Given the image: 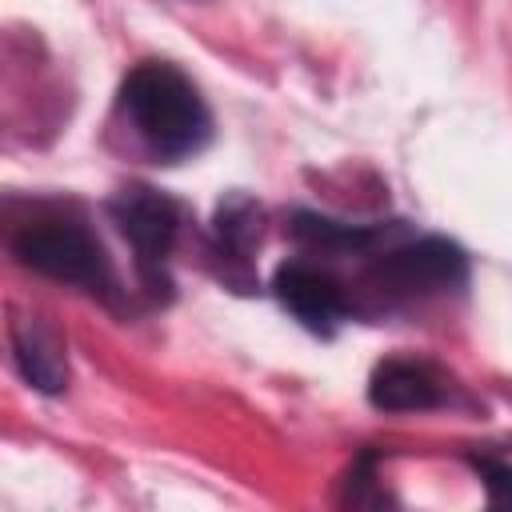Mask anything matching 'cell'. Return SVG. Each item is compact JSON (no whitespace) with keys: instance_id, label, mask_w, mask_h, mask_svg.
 <instances>
[{"instance_id":"obj_1","label":"cell","mask_w":512,"mask_h":512,"mask_svg":"<svg viewBox=\"0 0 512 512\" xmlns=\"http://www.w3.org/2000/svg\"><path fill=\"white\" fill-rule=\"evenodd\" d=\"M120 112L144 152L164 164L196 156L212 136V120L196 84L164 60H144L128 72L120 88Z\"/></svg>"},{"instance_id":"obj_2","label":"cell","mask_w":512,"mask_h":512,"mask_svg":"<svg viewBox=\"0 0 512 512\" xmlns=\"http://www.w3.org/2000/svg\"><path fill=\"white\" fill-rule=\"evenodd\" d=\"M12 248L20 256V264H28L52 280H64V284H76V288H88L100 296L116 292V276H112V264H108L100 240L76 216L40 212L16 228Z\"/></svg>"},{"instance_id":"obj_3","label":"cell","mask_w":512,"mask_h":512,"mask_svg":"<svg viewBox=\"0 0 512 512\" xmlns=\"http://www.w3.org/2000/svg\"><path fill=\"white\" fill-rule=\"evenodd\" d=\"M112 220L120 224L124 240L132 244L144 284L148 288L168 284L164 264H168V252L176 244V224H180L176 204L156 188H128L112 200Z\"/></svg>"},{"instance_id":"obj_4","label":"cell","mask_w":512,"mask_h":512,"mask_svg":"<svg viewBox=\"0 0 512 512\" xmlns=\"http://www.w3.org/2000/svg\"><path fill=\"white\" fill-rule=\"evenodd\" d=\"M380 280L388 284V292H400V296L448 292L464 280V256L456 244L436 240V236L408 240V244L384 252Z\"/></svg>"},{"instance_id":"obj_5","label":"cell","mask_w":512,"mask_h":512,"mask_svg":"<svg viewBox=\"0 0 512 512\" xmlns=\"http://www.w3.org/2000/svg\"><path fill=\"white\" fill-rule=\"evenodd\" d=\"M276 296L312 332H332L348 316V296L340 280L308 260H292L276 272Z\"/></svg>"},{"instance_id":"obj_6","label":"cell","mask_w":512,"mask_h":512,"mask_svg":"<svg viewBox=\"0 0 512 512\" xmlns=\"http://www.w3.org/2000/svg\"><path fill=\"white\" fill-rule=\"evenodd\" d=\"M368 396L384 412H416V408L440 404L444 380L428 364H420V360H384L372 372Z\"/></svg>"},{"instance_id":"obj_7","label":"cell","mask_w":512,"mask_h":512,"mask_svg":"<svg viewBox=\"0 0 512 512\" xmlns=\"http://www.w3.org/2000/svg\"><path fill=\"white\" fill-rule=\"evenodd\" d=\"M12 344H16V364H20V372H24L36 388H44V392L64 388V376H68L64 348H60V340H56L40 320H20L16 332H12Z\"/></svg>"},{"instance_id":"obj_8","label":"cell","mask_w":512,"mask_h":512,"mask_svg":"<svg viewBox=\"0 0 512 512\" xmlns=\"http://www.w3.org/2000/svg\"><path fill=\"white\" fill-rule=\"evenodd\" d=\"M216 236H220V248L232 260H248L252 240L260 236V208L252 200H244V196H232L228 204H220Z\"/></svg>"},{"instance_id":"obj_9","label":"cell","mask_w":512,"mask_h":512,"mask_svg":"<svg viewBox=\"0 0 512 512\" xmlns=\"http://www.w3.org/2000/svg\"><path fill=\"white\" fill-rule=\"evenodd\" d=\"M476 468H480V476L488 480L492 496L512 500V468H508V464H496V460H476Z\"/></svg>"}]
</instances>
